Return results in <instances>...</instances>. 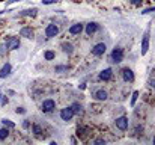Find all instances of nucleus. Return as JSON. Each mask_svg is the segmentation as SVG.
Masks as SVG:
<instances>
[{
  "label": "nucleus",
  "mask_w": 155,
  "mask_h": 145,
  "mask_svg": "<svg viewBox=\"0 0 155 145\" xmlns=\"http://www.w3.org/2000/svg\"><path fill=\"white\" fill-rule=\"evenodd\" d=\"M8 135H9L8 129H0V141H5L8 138Z\"/></svg>",
  "instance_id": "nucleus-20"
},
{
  "label": "nucleus",
  "mask_w": 155,
  "mask_h": 145,
  "mask_svg": "<svg viewBox=\"0 0 155 145\" xmlns=\"http://www.w3.org/2000/svg\"><path fill=\"white\" fill-rule=\"evenodd\" d=\"M149 85H151L152 88H155V80H151V82H149Z\"/></svg>",
  "instance_id": "nucleus-31"
},
{
  "label": "nucleus",
  "mask_w": 155,
  "mask_h": 145,
  "mask_svg": "<svg viewBox=\"0 0 155 145\" xmlns=\"http://www.w3.org/2000/svg\"><path fill=\"white\" fill-rule=\"evenodd\" d=\"M72 116H74V112H72L71 107H65V109L60 110V118H62L63 121H71Z\"/></svg>",
  "instance_id": "nucleus-2"
},
{
  "label": "nucleus",
  "mask_w": 155,
  "mask_h": 145,
  "mask_svg": "<svg viewBox=\"0 0 155 145\" xmlns=\"http://www.w3.org/2000/svg\"><path fill=\"white\" fill-rule=\"evenodd\" d=\"M68 67H56V73H62V71H66Z\"/></svg>",
  "instance_id": "nucleus-25"
},
{
  "label": "nucleus",
  "mask_w": 155,
  "mask_h": 145,
  "mask_svg": "<svg viewBox=\"0 0 155 145\" xmlns=\"http://www.w3.org/2000/svg\"><path fill=\"white\" fill-rule=\"evenodd\" d=\"M122 59H124V50H122L120 47L114 48L113 53H111V62L119 64V62H122Z\"/></svg>",
  "instance_id": "nucleus-1"
},
{
  "label": "nucleus",
  "mask_w": 155,
  "mask_h": 145,
  "mask_svg": "<svg viewBox=\"0 0 155 145\" xmlns=\"http://www.w3.org/2000/svg\"><path fill=\"white\" fill-rule=\"evenodd\" d=\"M62 50H63L65 53H68V54H71V53L74 51V48H72V46H71L69 43H63V44H62Z\"/></svg>",
  "instance_id": "nucleus-18"
},
{
  "label": "nucleus",
  "mask_w": 155,
  "mask_h": 145,
  "mask_svg": "<svg viewBox=\"0 0 155 145\" xmlns=\"http://www.w3.org/2000/svg\"><path fill=\"white\" fill-rule=\"evenodd\" d=\"M116 127L119 130H127L128 129V118L127 116H119L116 118Z\"/></svg>",
  "instance_id": "nucleus-3"
},
{
  "label": "nucleus",
  "mask_w": 155,
  "mask_h": 145,
  "mask_svg": "<svg viewBox=\"0 0 155 145\" xmlns=\"http://www.w3.org/2000/svg\"><path fill=\"white\" fill-rule=\"evenodd\" d=\"M0 2H3V0H0Z\"/></svg>",
  "instance_id": "nucleus-34"
},
{
  "label": "nucleus",
  "mask_w": 155,
  "mask_h": 145,
  "mask_svg": "<svg viewBox=\"0 0 155 145\" xmlns=\"http://www.w3.org/2000/svg\"><path fill=\"white\" fill-rule=\"evenodd\" d=\"M122 77H124L125 82H133L134 80V74H133V71L130 68H124L122 70Z\"/></svg>",
  "instance_id": "nucleus-9"
},
{
  "label": "nucleus",
  "mask_w": 155,
  "mask_h": 145,
  "mask_svg": "<svg viewBox=\"0 0 155 145\" xmlns=\"http://www.w3.org/2000/svg\"><path fill=\"white\" fill-rule=\"evenodd\" d=\"M94 97H95L97 100H100V101H104V100H107V92H105L104 89H98Z\"/></svg>",
  "instance_id": "nucleus-16"
},
{
  "label": "nucleus",
  "mask_w": 155,
  "mask_h": 145,
  "mask_svg": "<svg viewBox=\"0 0 155 145\" xmlns=\"http://www.w3.org/2000/svg\"><path fill=\"white\" fill-rule=\"evenodd\" d=\"M111 76H113V71H111L110 68H105L104 71H101L100 79H101V80H110V79H111Z\"/></svg>",
  "instance_id": "nucleus-14"
},
{
  "label": "nucleus",
  "mask_w": 155,
  "mask_h": 145,
  "mask_svg": "<svg viewBox=\"0 0 155 145\" xmlns=\"http://www.w3.org/2000/svg\"><path fill=\"white\" fill-rule=\"evenodd\" d=\"M94 144H105V141H104V139H97Z\"/></svg>",
  "instance_id": "nucleus-29"
},
{
  "label": "nucleus",
  "mask_w": 155,
  "mask_h": 145,
  "mask_svg": "<svg viewBox=\"0 0 155 145\" xmlns=\"http://www.w3.org/2000/svg\"><path fill=\"white\" fill-rule=\"evenodd\" d=\"M53 2H56V0H42L44 5H50V3H53Z\"/></svg>",
  "instance_id": "nucleus-28"
},
{
  "label": "nucleus",
  "mask_w": 155,
  "mask_h": 145,
  "mask_svg": "<svg viewBox=\"0 0 155 145\" xmlns=\"http://www.w3.org/2000/svg\"><path fill=\"white\" fill-rule=\"evenodd\" d=\"M44 57H45L47 60H53V59H54V51H45Z\"/></svg>",
  "instance_id": "nucleus-22"
},
{
  "label": "nucleus",
  "mask_w": 155,
  "mask_h": 145,
  "mask_svg": "<svg viewBox=\"0 0 155 145\" xmlns=\"http://www.w3.org/2000/svg\"><path fill=\"white\" fill-rule=\"evenodd\" d=\"M81 30H83V24H80V23L72 24V26L69 27V33H71V35H80Z\"/></svg>",
  "instance_id": "nucleus-10"
},
{
  "label": "nucleus",
  "mask_w": 155,
  "mask_h": 145,
  "mask_svg": "<svg viewBox=\"0 0 155 145\" xmlns=\"http://www.w3.org/2000/svg\"><path fill=\"white\" fill-rule=\"evenodd\" d=\"M5 44H6V47L9 48V50H15V48L20 47V40H17V38L12 36V38H8Z\"/></svg>",
  "instance_id": "nucleus-5"
},
{
  "label": "nucleus",
  "mask_w": 155,
  "mask_h": 145,
  "mask_svg": "<svg viewBox=\"0 0 155 145\" xmlns=\"http://www.w3.org/2000/svg\"><path fill=\"white\" fill-rule=\"evenodd\" d=\"M17 113H24V109H23V107H18V109H17Z\"/></svg>",
  "instance_id": "nucleus-30"
},
{
  "label": "nucleus",
  "mask_w": 155,
  "mask_h": 145,
  "mask_svg": "<svg viewBox=\"0 0 155 145\" xmlns=\"http://www.w3.org/2000/svg\"><path fill=\"white\" fill-rule=\"evenodd\" d=\"M36 12H38V9H36V8H32V9H26V11H23V12H21V15L35 17V15H36Z\"/></svg>",
  "instance_id": "nucleus-17"
},
{
  "label": "nucleus",
  "mask_w": 155,
  "mask_h": 145,
  "mask_svg": "<svg viewBox=\"0 0 155 145\" xmlns=\"http://www.w3.org/2000/svg\"><path fill=\"white\" fill-rule=\"evenodd\" d=\"M97 30H98V24H97V23H89L87 27H86V33H87L89 36H92Z\"/></svg>",
  "instance_id": "nucleus-13"
},
{
  "label": "nucleus",
  "mask_w": 155,
  "mask_h": 145,
  "mask_svg": "<svg viewBox=\"0 0 155 145\" xmlns=\"http://www.w3.org/2000/svg\"><path fill=\"white\" fill-rule=\"evenodd\" d=\"M59 33V27L56 26V24H48L47 26V29H45V36L47 38H53V36H56Z\"/></svg>",
  "instance_id": "nucleus-4"
},
{
  "label": "nucleus",
  "mask_w": 155,
  "mask_h": 145,
  "mask_svg": "<svg viewBox=\"0 0 155 145\" xmlns=\"http://www.w3.org/2000/svg\"><path fill=\"white\" fill-rule=\"evenodd\" d=\"M137 97H139V91H134V92H133V97H131V106H134V104H136Z\"/></svg>",
  "instance_id": "nucleus-23"
},
{
  "label": "nucleus",
  "mask_w": 155,
  "mask_h": 145,
  "mask_svg": "<svg viewBox=\"0 0 155 145\" xmlns=\"http://www.w3.org/2000/svg\"><path fill=\"white\" fill-rule=\"evenodd\" d=\"M142 2H143V0H131V3H133L134 6H140V5H142Z\"/></svg>",
  "instance_id": "nucleus-26"
},
{
  "label": "nucleus",
  "mask_w": 155,
  "mask_h": 145,
  "mask_svg": "<svg viewBox=\"0 0 155 145\" xmlns=\"http://www.w3.org/2000/svg\"><path fill=\"white\" fill-rule=\"evenodd\" d=\"M71 109H72V112H74V115H83L84 113V110H83V106L80 104V103H74L72 106H71Z\"/></svg>",
  "instance_id": "nucleus-12"
},
{
  "label": "nucleus",
  "mask_w": 155,
  "mask_h": 145,
  "mask_svg": "<svg viewBox=\"0 0 155 145\" xmlns=\"http://www.w3.org/2000/svg\"><path fill=\"white\" fill-rule=\"evenodd\" d=\"M3 124H5L6 127H9V129H14V127H15V124H14L12 121H9V119H3Z\"/></svg>",
  "instance_id": "nucleus-24"
},
{
  "label": "nucleus",
  "mask_w": 155,
  "mask_h": 145,
  "mask_svg": "<svg viewBox=\"0 0 155 145\" xmlns=\"http://www.w3.org/2000/svg\"><path fill=\"white\" fill-rule=\"evenodd\" d=\"M14 2H20V0H9V3H14Z\"/></svg>",
  "instance_id": "nucleus-32"
},
{
  "label": "nucleus",
  "mask_w": 155,
  "mask_h": 145,
  "mask_svg": "<svg viewBox=\"0 0 155 145\" xmlns=\"http://www.w3.org/2000/svg\"><path fill=\"white\" fill-rule=\"evenodd\" d=\"M20 35L24 36V38H29V40H30V38H33L35 33H33V29H32V27H23V29L20 30Z\"/></svg>",
  "instance_id": "nucleus-11"
},
{
  "label": "nucleus",
  "mask_w": 155,
  "mask_h": 145,
  "mask_svg": "<svg viewBox=\"0 0 155 145\" xmlns=\"http://www.w3.org/2000/svg\"><path fill=\"white\" fill-rule=\"evenodd\" d=\"M54 107H56V103L53 101L51 98H48V100H44V101H42V110H44V112H51Z\"/></svg>",
  "instance_id": "nucleus-7"
},
{
  "label": "nucleus",
  "mask_w": 155,
  "mask_h": 145,
  "mask_svg": "<svg viewBox=\"0 0 155 145\" xmlns=\"http://www.w3.org/2000/svg\"><path fill=\"white\" fill-rule=\"evenodd\" d=\"M154 145H155V138H154Z\"/></svg>",
  "instance_id": "nucleus-33"
},
{
  "label": "nucleus",
  "mask_w": 155,
  "mask_h": 145,
  "mask_svg": "<svg viewBox=\"0 0 155 145\" xmlns=\"http://www.w3.org/2000/svg\"><path fill=\"white\" fill-rule=\"evenodd\" d=\"M152 11H155V8H149V9H145L142 14H148V12H152Z\"/></svg>",
  "instance_id": "nucleus-27"
},
{
  "label": "nucleus",
  "mask_w": 155,
  "mask_h": 145,
  "mask_svg": "<svg viewBox=\"0 0 155 145\" xmlns=\"http://www.w3.org/2000/svg\"><path fill=\"white\" fill-rule=\"evenodd\" d=\"M11 65L9 64H5L3 65V68L0 70V79H3V77H6V76H9V73H11Z\"/></svg>",
  "instance_id": "nucleus-15"
},
{
  "label": "nucleus",
  "mask_w": 155,
  "mask_h": 145,
  "mask_svg": "<svg viewBox=\"0 0 155 145\" xmlns=\"http://www.w3.org/2000/svg\"><path fill=\"white\" fill-rule=\"evenodd\" d=\"M32 132H33L36 136H41V133H42V129H41V126H38V124H33V127H32Z\"/></svg>",
  "instance_id": "nucleus-19"
},
{
  "label": "nucleus",
  "mask_w": 155,
  "mask_h": 145,
  "mask_svg": "<svg viewBox=\"0 0 155 145\" xmlns=\"http://www.w3.org/2000/svg\"><path fill=\"white\" fill-rule=\"evenodd\" d=\"M105 44L104 43H100V44H97L95 47L92 48V54L94 56H101V54H104L105 53Z\"/></svg>",
  "instance_id": "nucleus-6"
},
{
  "label": "nucleus",
  "mask_w": 155,
  "mask_h": 145,
  "mask_svg": "<svg viewBox=\"0 0 155 145\" xmlns=\"http://www.w3.org/2000/svg\"><path fill=\"white\" fill-rule=\"evenodd\" d=\"M149 48V30H146V33L143 35V41H142V54H146Z\"/></svg>",
  "instance_id": "nucleus-8"
},
{
  "label": "nucleus",
  "mask_w": 155,
  "mask_h": 145,
  "mask_svg": "<svg viewBox=\"0 0 155 145\" xmlns=\"http://www.w3.org/2000/svg\"><path fill=\"white\" fill-rule=\"evenodd\" d=\"M86 132H87V130H86L84 127H78V129H77V135H78V136H81V138H84V136H86Z\"/></svg>",
  "instance_id": "nucleus-21"
}]
</instances>
